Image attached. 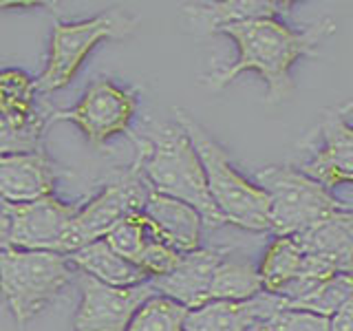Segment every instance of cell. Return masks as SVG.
<instances>
[{"label": "cell", "mask_w": 353, "mask_h": 331, "mask_svg": "<svg viewBox=\"0 0 353 331\" xmlns=\"http://www.w3.org/2000/svg\"><path fill=\"white\" fill-rule=\"evenodd\" d=\"M33 7H47V3H0V11H7V9H33Z\"/></svg>", "instance_id": "cell-29"}, {"label": "cell", "mask_w": 353, "mask_h": 331, "mask_svg": "<svg viewBox=\"0 0 353 331\" xmlns=\"http://www.w3.org/2000/svg\"><path fill=\"white\" fill-rule=\"evenodd\" d=\"M318 135L320 146L312 159L298 166V170L325 188L353 183V124L347 121V108H327L320 117Z\"/></svg>", "instance_id": "cell-10"}, {"label": "cell", "mask_w": 353, "mask_h": 331, "mask_svg": "<svg viewBox=\"0 0 353 331\" xmlns=\"http://www.w3.org/2000/svg\"><path fill=\"white\" fill-rule=\"evenodd\" d=\"M137 27V18L126 11L110 9L106 14L80 22H55L47 66L36 80L40 93L60 91L82 69L84 60L88 58L99 42L104 40H121L130 36Z\"/></svg>", "instance_id": "cell-6"}, {"label": "cell", "mask_w": 353, "mask_h": 331, "mask_svg": "<svg viewBox=\"0 0 353 331\" xmlns=\"http://www.w3.org/2000/svg\"><path fill=\"white\" fill-rule=\"evenodd\" d=\"M268 323L274 331H334L331 329V318L292 307L281 309Z\"/></svg>", "instance_id": "cell-25"}, {"label": "cell", "mask_w": 353, "mask_h": 331, "mask_svg": "<svg viewBox=\"0 0 353 331\" xmlns=\"http://www.w3.org/2000/svg\"><path fill=\"white\" fill-rule=\"evenodd\" d=\"M135 141L139 146L135 163L154 192L192 205L201 214L203 225L219 228L225 223L210 194L203 163L179 124L152 121L146 130V139L139 141L135 137Z\"/></svg>", "instance_id": "cell-2"}, {"label": "cell", "mask_w": 353, "mask_h": 331, "mask_svg": "<svg viewBox=\"0 0 353 331\" xmlns=\"http://www.w3.org/2000/svg\"><path fill=\"white\" fill-rule=\"evenodd\" d=\"M14 225H16V205L0 197V254L14 250Z\"/></svg>", "instance_id": "cell-27"}, {"label": "cell", "mask_w": 353, "mask_h": 331, "mask_svg": "<svg viewBox=\"0 0 353 331\" xmlns=\"http://www.w3.org/2000/svg\"><path fill=\"white\" fill-rule=\"evenodd\" d=\"M154 239H161V237L154 232L150 219L143 212H137V214L126 217L104 241L119 254V257H124L126 261H130L132 265L139 268L143 252L148 250V245Z\"/></svg>", "instance_id": "cell-23"}, {"label": "cell", "mask_w": 353, "mask_h": 331, "mask_svg": "<svg viewBox=\"0 0 353 331\" xmlns=\"http://www.w3.org/2000/svg\"><path fill=\"white\" fill-rule=\"evenodd\" d=\"M137 113V91L117 86L108 77L88 84L84 95L73 108L58 110L53 119L71 121L84 132L93 146H104L108 139L126 135Z\"/></svg>", "instance_id": "cell-8"}, {"label": "cell", "mask_w": 353, "mask_h": 331, "mask_svg": "<svg viewBox=\"0 0 353 331\" xmlns=\"http://www.w3.org/2000/svg\"><path fill=\"white\" fill-rule=\"evenodd\" d=\"M294 239L307 257L329 263L336 272L353 274V208L323 219Z\"/></svg>", "instance_id": "cell-15"}, {"label": "cell", "mask_w": 353, "mask_h": 331, "mask_svg": "<svg viewBox=\"0 0 353 331\" xmlns=\"http://www.w3.org/2000/svg\"><path fill=\"white\" fill-rule=\"evenodd\" d=\"M188 312V307L157 294L139 307L126 331H185Z\"/></svg>", "instance_id": "cell-24"}, {"label": "cell", "mask_w": 353, "mask_h": 331, "mask_svg": "<svg viewBox=\"0 0 353 331\" xmlns=\"http://www.w3.org/2000/svg\"><path fill=\"white\" fill-rule=\"evenodd\" d=\"M82 301L75 314V331H126L139 307L157 296L152 283L137 287H108L86 274H80Z\"/></svg>", "instance_id": "cell-9"}, {"label": "cell", "mask_w": 353, "mask_h": 331, "mask_svg": "<svg viewBox=\"0 0 353 331\" xmlns=\"http://www.w3.org/2000/svg\"><path fill=\"white\" fill-rule=\"evenodd\" d=\"M176 124H179L203 163L210 194H212L219 212L225 223L250 232H270V199L263 188L248 181L234 166H232L225 148L183 108H174Z\"/></svg>", "instance_id": "cell-3"}, {"label": "cell", "mask_w": 353, "mask_h": 331, "mask_svg": "<svg viewBox=\"0 0 353 331\" xmlns=\"http://www.w3.org/2000/svg\"><path fill=\"white\" fill-rule=\"evenodd\" d=\"M292 7L294 3L287 0H228V3L210 5H185L183 11L192 18L201 33H216L221 27L234 25V22L279 18Z\"/></svg>", "instance_id": "cell-18"}, {"label": "cell", "mask_w": 353, "mask_h": 331, "mask_svg": "<svg viewBox=\"0 0 353 331\" xmlns=\"http://www.w3.org/2000/svg\"><path fill=\"white\" fill-rule=\"evenodd\" d=\"M69 261L80 274L91 276V279H95L102 285L119 287V290L137 287L150 281L146 272L139 270L130 261H126L124 257H119L104 239L69 254Z\"/></svg>", "instance_id": "cell-17"}, {"label": "cell", "mask_w": 353, "mask_h": 331, "mask_svg": "<svg viewBox=\"0 0 353 331\" xmlns=\"http://www.w3.org/2000/svg\"><path fill=\"white\" fill-rule=\"evenodd\" d=\"M143 214L150 219V223L154 232L161 237V241L168 243L176 252L188 254L199 250L203 219L192 205L150 190Z\"/></svg>", "instance_id": "cell-16"}, {"label": "cell", "mask_w": 353, "mask_h": 331, "mask_svg": "<svg viewBox=\"0 0 353 331\" xmlns=\"http://www.w3.org/2000/svg\"><path fill=\"white\" fill-rule=\"evenodd\" d=\"M331 329L334 331H353V301H349L334 318H331Z\"/></svg>", "instance_id": "cell-28"}, {"label": "cell", "mask_w": 353, "mask_h": 331, "mask_svg": "<svg viewBox=\"0 0 353 331\" xmlns=\"http://www.w3.org/2000/svg\"><path fill=\"white\" fill-rule=\"evenodd\" d=\"M228 252L230 250L199 248L183 254L181 263L170 274L150 281L154 292L188 309H196L210 303V287H212L216 268L223 263Z\"/></svg>", "instance_id": "cell-12"}, {"label": "cell", "mask_w": 353, "mask_h": 331, "mask_svg": "<svg viewBox=\"0 0 353 331\" xmlns=\"http://www.w3.org/2000/svg\"><path fill=\"white\" fill-rule=\"evenodd\" d=\"M285 307V298L268 292L245 303L210 301L188 312L185 331H248L259 320H272Z\"/></svg>", "instance_id": "cell-13"}, {"label": "cell", "mask_w": 353, "mask_h": 331, "mask_svg": "<svg viewBox=\"0 0 353 331\" xmlns=\"http://www.w3.org/2000/svg\"><path fill=\"white\" fill-rule=\"evenodd\" d=\"M53 166L42 150L0 157V197L14 205L40 201L53 194Z\"/></svg>", "instance_id": "cell-14"}, {"label": "cell", "mask_w": 353, "mask_h": 331, "mask_svg": "<svg viewBox=\"0 0 353 331\" xmlns=\"http://www.w3.org/2000/svg\"><path fill=\"white\" fill-rule=\"evenodd\" d=\"M349 301H353V274H334L331 279L323 281L316 290H312L301 301L290 303L287 307L303 309L325 318H334Z\"/></svg>", "instance_id": "cell-22"}, {"label": "cell", "mask_w": 353, "mask_h": 331, "mask_svg": "<svg viewBox=\"0 0 353 331\" xmlns=\"http://www.w3.org/2000/svg\"><path fill=\"white\" fill-rule=\"evenodd\" d=\"M248 331H274V329L270 327L268 320H259V323H254Z\"/></svg>", "instance_id": "cell-30"}, {"label": "cell", "mask_w": 353, "mask_h": 331, "mask_svg": "<svg viewBox=\"0 0 353 331\" xmlns=\"http://www.w3.org/2000/svg\"><path fill=\"white\" fill-rule=\"evenodd\" d=\"M150 190L152 188L143 179L139 166L135 163L119 179L110 181L91 201L80 205L64 237L62 254L69 257V254L91 245L95 241L106 239L126 217L143 212Z\"/></svg>", "instance_id": "cell-7"}, {"label": "cell", "mask_w": 353, "mask_h": 331, "mask_svg": "<svg viewBox=\"0 0 353 331\" xmlns=\"http://www.w3.org/2000/svg\"><path fill=\"white\" fill-rule=\"evenodd\" d=\"M216 33H225L234 40L239 58L225 69L208 73L203 84L210 91H221L236 75L254 71L268 84L265 104L279 106L294 93V64L301 58H318V47L336 33V22L323 18L307 29H292L279 18H259L221 27Z\"/></svg>", "instance_id": "cell-1"}, {"label": "cell", "mask_w": 353, "mask_h": 331, "mask_svg": "<svg viewBox=\"0 0 353 331\" xmlns=\"http://www.w3.org/2000/svg\"><path fill=\"white\" fill-rule=\"evenodd\" d=\"M75 268L55 252L9 250L0 254V292L14 314L18 331L36 318L71 283Z\"/></svg>", "instance_id": "cell-4"}, {"label": "cell", "mask_w": 353, "mask_h": 331, "mask_svg": "<svg viewBox=\"0 0 353 331\" xmlns=\"http://www.w3.org/2000/svg\"><path fill=\"white\" fill-rule=\"evenodd\" d=\"M263 281L259 270L250 261L223 259L216 268L212 287H210V301L245 303L263 294Z\"/></svg>", "instance_id": "cell-21"}, {"label": "cell", "mask_w": 353, "mask_h": 331, "mask_svg": "<svg viewBox=\"0 0 353 331\" xmlns=\"http://www.w3.org/2000/svg\"><path fill=\"white\" fill-rule=\"evenodd\" d=\"M42 126L18 130L0 117V157L3 154H18V152H36L40 150Z\"/></svg>", "instance_id": "cell-26"}, {"label": "cell", "mask_w": 353, "mask_h": 331, "mask_svg": "<svg viewBox=\"0 0 353 331\" xmlns=\"http://www.w3.org/2000/svg\"><path fill=\"white\" fill-rule=\"evenodd\" d=\"M256 185L270 199V223L276 237H296L347 205L303 170L292 166H265Z\"/></svg>", "instance_id": "cell-5"}, {"label": "cell", "mask_w": 353, "mask_h": 331, "mask_svg": "<svg viewBox=\"0 0 353 331\" xmlns=\"http://www.w3.org/2000/svg\"><path fill=\"white\" fill-rule=\"evenodd\" d=\"M305 268V252L294 237H276L259 265L263 290L281 296L287 285H292Z\"/></svg>", "instance_id": "cell-20"}, {"label": "cell", "mask_w": 353, "mask_h": 331, "mask_svg": "<svg viewBox=\"0 0 353 331\" xmlns=\"http://www.w3.org/2000/svg\"><path fill=\"white\" fill-rule=\"evenodd\" d=\"M80 205L44 197L40 201L16 205L14 250L62 254V243Z\"/></svg>", "instance_id": "cell-11"}, {"label": "cell", "mask_w": 353, "mask_h": 331, "mask_svg": "<svg viewBox=\"0 0 353 331\" xmlns=\"http://www.w3.org/2000/svg\"><path fill=\"white\" fill-rule=\"evenodd\" d=\"M36 80L22 69L7 66L0 69V117L18 130L42 126V117L36 113Z\"/></svg>", "instance_id": "cell-19"}]
</instances>
